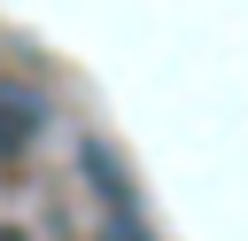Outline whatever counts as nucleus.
I'll return each instance as SVG.
<instances>
[{"label": "nucleus", "instance_id": "nucleus-1", "mask_svg": "<svg viewBox=\"0 0 248 241\" xmlns=\"http://www.w3.org/2000/svg\"><path fill=\"white\" fill-rule=\"evenodd\" d=\"M39 124H46L39 93H31V86H0V155H23Z\"/></svg>", "mask_w": 248, "mask_h": 241}, {"label": "nucleus", "instance_id": "nucleus-2", "mask_svg": "<svg viewBox=\"0 0 248 241\" xmlns=\"http://www.w3.org/2000/svg\"><path fill=\"white\" fill-rule=\"evenodd\" d=\"M108 241H140V225H124V210H116V225H108Z\"/></svg>", "mask_w": 248, "mask_h": 241}, {"label": "nucleus", "instance_id": "nucleus-3", "mask_svg": "<svg viewBox=\"0 0 248 241\" xmlns=\"http://www.w3.org/2000/svg\"><path fill=\"white\" fill-rule=\"evenodd\" d=\"M0 241H16V233H0Z\"/></svg>", "mask_w": 248, "mask_h": 241}]
</instances>
